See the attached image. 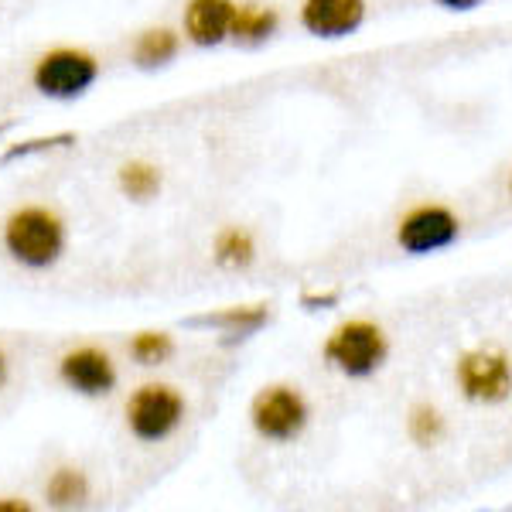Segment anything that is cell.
<instances>
[{"mask_svg":"<svg viewBox=\"0 0 512 512\" xmlns=\"http://www.w3.org/2000/svg\"><path fill=\"white\" fill-rule=\"evenodd\" d=\"M4 246L21 267L48 270L65 253V226L55 212L41 205H24L4 222Z\"/></svg>","mask_w":512,"mask_h":512,"instance_id":"1","label":"cell"},{"mask_svg":"<svg viewBox=\"0 0 512 512\" xmlns=\"http://www.w3.org/2000/svg\"><path fill=\"white\" fill-rule=\"evenodd\" d=\"M386 355H390L386 332L369 318L342 321L325 342V362L349 379L373 376L376 369H383Z\"/></svg>","mask_w":512,"mask_h":512,"instance_id":"2","label":"cell"},{"mask_svg":"<svg viewBox=\"0 0 512 512\" xmlns=\"http://www.w3.org/2000/svg\"><path fill=\"white\" fill-rule=\"evenodd\" d=\"M185 420V396L168 383H147L127 400V427L137 441L158 444Z\"/></svg>","mask_w":512,"mask_h":512,"instance_id":"3","label":"cell"},{"mask_svg":"<svg viewBox=\"0 0 512 512\" xmlns=\"http://www.w3.org/2000/svg\"><path fill=\"white\" fill-rule=\"evenodd\" d=\"M308 400L301 396V390L294 386H267V390L256 393L253 407H250V424L263 441L287 444L294 437L304 434L308 427Z\"/></svg>","mask_w":512,"mask_h":512,"instance_id":"4","label":"cell"},{"mask_svg":"<svg viewBox=\"0 0 512 512\" xmlns=\"http://www.w3.org/2000/svg\"><path fill=\"white\" fill-rule=\"evenodd\" d=\"M99 62L79 48H55L35 65V89L48 99H79L96 86Z\"/></svg>","mask_w":512,"mask_h":512,"instance_id":"5","label":"cell"},{"mask_svg":"<svg viewBox=\"0 0 512 512\" xmlns=\"http://www.w3.org/2000/svg\"><path fill=\"white\" fill-rule=\"evenodd\" d=\"M458 236H461V219L441 202L417 205V209H410L407 216L400 219V226H396V243L410 256L441 253L458 243Z\"/></svg>","mask_w":512,"mask_h":512,"instance_id":"6","label":"cell"},{"mask_svg":"<svg viewBox=\"0 0 512 512\" xmlns=\"http://www.w3.org/2000/svg\"><path fill=\"white\" fill-rule=\"evenodd\" d=\"M454 379L465 400L472 403H502L512 393V362L509 355L492 349L465 352L454 366Z\"/></svg>","mask_w":512,"mask_h":512,"instance_id":"7","label":"cell"},{"mask_svg":"<svg viewBox=\"0 0 512 512\" xmlns=\"http://www.w3.org/2000/svg\"><path fill=\"white\" fill-rule=\"evenodd\" d=\"M366 21V0H304L301 24L308 35L338 41L349 38Z\"/></svg>","mask_w":512,"mask_h":512,"instance_id":"8","label":"cell"},{"mask_svg":"<svg viewBox=\"0 0 512 512\" xmlns=\"http://www.w3.org/2000/svg\"><path fill=\"white\" fill-rule=\"evenodd\" d=\"M59 376H62L65 386H72V390L82 393V396H106L113 386H117L113 359L106 352L93 349V345L65 355V359L59 362Z\"/></svg>","mask_w":512,"mask_h":512,"instance_id":"9","label":"cell"},{"mask_svg":"<svg viewBox=\"0 0 512 512\" xmlns=\"http://www.w3.org/2000/svg\"><path fill=\"white\" fill-rule=\"evenodd\" d=\"M233 21V0H188L185 7V35L198 48H216L226 38H233Z\"/></svg>","mask_w":512,"mask_h":512,"instance_id":"10","label":"cell"},{"mask_svg":"<svg viewBox=\"0 0 512 512\" xmlns=\"http://www.w3.org/2000/svg\"><path fill=\"white\" fill-rule=\"evenodd\" d=\"M267 321H270L267 304H236V308L216 311V315L195 318L192 325H209V328H219V332H229V335H253V332H260Z\"/></svg>","mask_w":512,"mask_h":512,"instance_id":"11","label":"cell"},{"mask_svg":"<svg viewBox=\"0 0 512 512\" xmlns=\"http://www.w3.org/2000/svg\"><path fill=\"white\" fill-rule=\"evenodd\" d=\"M277 24H280V14L274 7H256V4L236 7L233 41H239V45H260V41H267L270 35H277Z\"/></svg>","mask_w":512,"mask_h":512,"instance_id":"12","label":"cell"},{"mask_svg":"<svg viewBox=\"0 0 512 512\" xmlns=\"http://www.w3.org/2000/svg\"><path fill=\"white\" fill-rule=\"evenodd\" d=\"M175 55H178V35L168 28L144 31L134 45V62L140 69H161V65L175 62Z\"/></svg>","mask_w":512,"mask_h":512,"instance_id":"13","label":"cell"},{"mask_svg":"<svg viewBox=\"0 0 512 512\" xmlns=\"http://www.w3.org/2000/svg\"><path fill=\"white\" fill-rule=\"evenodd\" d=\"M212 253H216V263H219V267L239 270V267H250V263H253L256 243H253V236L246 233V229L226 226V229H222V233L216 236V246H212Z\"/></svg>","mask_w":512,"mask_h":512,"instance_id":"14","label":"cell"},{"mask_svg":"<svg viewBox=\"0 0 512 512\" xmlns=\"http://www.w3.org/2000/svg\"><path fill=\"white\" fill-rule=\"evenodd\" d=\"M120 192L134 202H147L161 192V171L154 164H144V161H130L120 168Z\"/></svg>","mask_w":512,"mask_h":512,"instance_id":"15","label":"cell"},{"mask_svg":"<svg viewBox=\"0 0 512 512\" xmlns=\"http://www.w3.org/2000/svg\"><path fill=\"white\" fill-rule=\"evenodd\" d=\"M45 495L52 506H79V502L89 495V482L79 468H59V472L48 478Z\"/></svg>","mask_w":512,"mask_h":512,"instance_id":"16","label":"cell"},{"mask_svg":"<svg viewBox=\"0 0 512 512\" xmlns=\"http://www.w3.org/2000/svg\"><path fill=\"white\" fill-rule=\"evenodd\" d=\"M407 434H410V441L420 444V448H431V444H437L444 437L441 410L431 407V403H417L407 417Z\"/></svg>","mask_w":512,"mask_h":512,"instance_id":"17","label":"cell"},{"mask_svg":"<svg viewBox=\"0 0 512 512\" xmlns=\"http://www.w3.org/2000/svg\"><path fill=\"white\" fill-rule=\"evenodd\" d=\"M171 352H175V342L164 332H140L130 338V355H134L140 366H158Z\"/></svg>","mask_w":512,"mask_h":512,"instance_id":"18","label":"cell"},{"mask_svg":"<svg viewBox=\"0 0 512 512\" xmlns=\"http://www.w3.org/2000/svg\"><path fill=\"white\" fill-rule=\"evenodd\" d=\"M55 144H72V137L28 140V144H24V147H14V151H7V154H4V164H7V161H14V158H24V154H31V151H45V147H55Z\"/></svg>","mask_w":512,"mask_h":512,"instance_id":"19","label":"cell"},{"mask_svg":"<svg viewBox=\"0 0 512 512\" xmlns=\"http://www.w3.org/2000/svg\"><path fill=\"white\" fill-rule=\"evenodd\" d=\"M434 4H441L444 11H475V7L485 4V0H434Z\"/></svg>","mask_w":512,"mask_h":512,"instance_id":"20","label":"cell"},{"mask_svg":"<svg viewBox=\"0 0 512 512\" xmlns=\"http://www.w3.org/2000/svg\"><path fill=\"white\" fill-rule=\"evenodd\" d=\"M24 502H0V512H24Z\"/></svg>","mask_w":512,"mask_h":512,"instance_id":"21","label":"cell"},{"mask_svg":"<svg viewBox=\"0 0 512 512\" xmlns=\"http://www.w3.org/2000/svg\"><path fill=\"white\" fill-rule=\"evenodd\" d=\"M7 379V359H4V352H0V383Z\"/></svg>","mask_w":512,"mask_h":512,"instance_id":"22","label":"cell"},{"mask_svg":"<svg viewBox=\"0 0 512 512\" xmlns=\"http://www.w3.org/2000/svg\"><path fill=\"white\" fill-rule=\"evenodd\" d=\"M509 195H512V178H509Z\"/></svg>","mask_w":512,"mask_h":512,"instance_id":"23","label":"cell"}]
</instances>
